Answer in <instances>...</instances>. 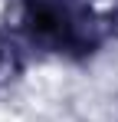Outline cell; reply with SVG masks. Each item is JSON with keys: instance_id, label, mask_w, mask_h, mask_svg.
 Masks as SVG:
<instances>
[{"instance_id": "6da1fadb", "label": "cell", "mask_w": 118, "mask_h": 122, "mask_svg": "<svg viewBox=\"0 0 118 122\" xmlns=\"http://www.w3.org/2000/svg\"><path fill=\"white\" fill-rule=\"evenodd\" d=\"M115 26L102 0H26L23 30L56 53H92Z\"/></svg>"}]
</instances>
